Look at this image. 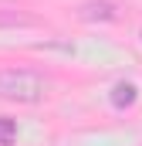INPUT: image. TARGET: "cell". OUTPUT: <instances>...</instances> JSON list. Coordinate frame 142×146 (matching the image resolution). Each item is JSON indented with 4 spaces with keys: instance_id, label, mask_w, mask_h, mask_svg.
<instances>
[{
    "instance_id": "1",
    "label": "cell",
    "mask_w": 142,
    "mask_h": 146,
    "mask_svg": "<svg viewBox=\"0 0 142 146\" xmlns=\"http://www.w3.org/2000/svg\"><path fill=\"white\" fill-rule=\"evenodd\" d=\"M47 95V82L24 68H3L0 72V99L10 102H41Z\"/></svg>"
},
{
    "instance_id": "3",
    "label": "cell",
    "mask_w": 142,
    "mask_h": 146,
    "mask_svg": "<svg viewBox=\"0 0 142 146\" xmlns=\"http://www.w3.org/2000/svg\"><path fill=\"white\" fill-rule=\"evenodd\" d=\"M81 17H88V21H95V17L112 21V17H115V3H85V7H81Z\"/></svg>"
},
{
    "instance_id": "4",
    "label": "cell",
    "mask_w": 142,
    "mask_h": 146,
    "mask_svg": "<svg viewBox=\"0 0 142 146\" xmlns=\"http://www.w3.org/2000/svg\"><path fill=\"white\" fill-rule=\"evenodd\" d=\"M17 139V122L14 119H0V146H10Z\"/></svg>"
},
{
    "instance_id": "2",
    "label": "cell",
    "mask_w": 142,
    "mask_h": 146,
    "mask_svg": "<svg viewBox=\"0 0 142 146\" xmlns=\"http://www.w3.org/2000/svg\"><path fill=\"white\" fill-rule=\"evenodd\" d=\"M132 102H135V85L122 82V85L112 88V106H115V109H129Z\"/></svg>"
}]
</instances>
